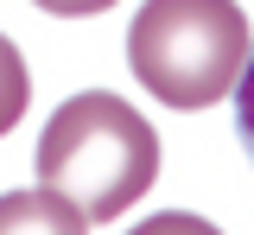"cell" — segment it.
<instances>
[{"instance_id": "1", "label": "cell", "mask_w": 254, "mask_h": 235, "mask_svg": "<svg viewBox=\"0 0 254 235\" xmlns=\"http://www.w3.org/2000/svg\"><path fill=\"white\" fill-rule=\"evenodd\" d=\"M159 178V134L108 89L70 96L38 134V184L76 203L89 223H115Z\"/></svg>"}, {"instance_id": "2", "label": "cell", "mask_w": 254, "mask_h": 235, "mask_svg": "<svg viewBox=\"0 0 254 235\" xmlns=\"http://www.w3.org/2000/svg\"><path fill=\"white\" fill-rule=\"evenodd\" d=\"M248 13L235 0H146L127 26L133 83L165 108H210L248 70Z\"/></svg>"}, {"instance_id": "3", "label": "cell", "mask_w": 254, "mask_h": 235, "mask_svg": "<svg viewBox=\"0 0 254 235\" xmlns=\"http://www.w3.org/2000/svg\"><path fill=\"white\" fill-rule=\"evenodd\" d=\"M0 235H89V216L76 203L38 184V191H6L0 197Z\"/></svg>"}, {"instance_id": "4", "label": "cell", "mask_w": 254, "mask_h": 235, "mask_svg": "<svg viewBox=\"0 0 254 235\" xmlns=\"http://www.w3.org/2000/svg\"><path fill=\"white\" fill-rule=\"evenodd\" d=\"M26 102H32V76H26V58L19 45L0 32V134H13L26 121Z\"/></svg>"}, {"instance_id": "5", "label": "cell", "mask_w": 254, "mask_h": 235, "mask_svg": "<svg viewBox=\"0 0 254 235\" xmlns=\"http://www.w3.org/2000/svg\"><path fill=\"white\" fill-rule=\"evenodd\" d=\"M127 235H222L216 223H203V216H190V210H165V216H146L140 229Z\"/></svg>"}, {"instance_id": "6", "label": "cell", "mask_w": 254, "mask_h": 235, "mask_svg": "<svg viewBox=\"0 0 254 235\" xmlns=\"http://www.w3.org/2000/svg\"><path fill=\"white\" fill-rule=\"evenodd\" d=\"M235 134H242V146H248V159H254V51H248L242 83H235Z\"/></svg>"}, {"instance_id": "7", "label": "cell", "mask_w": 254, "mask_h": 235, "mask_svg": "<svg viewBox=\"0 0 254 235\" xmlns=\"http://www.w3.org/2000/svg\"><path fill=\"white\" fill-rule=\"evenodd\" d=\"M32 6H45V13H58V19H89V13H108L115 0H32Z\"/></svg>"}]
</instances>
